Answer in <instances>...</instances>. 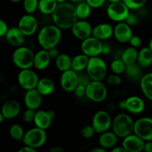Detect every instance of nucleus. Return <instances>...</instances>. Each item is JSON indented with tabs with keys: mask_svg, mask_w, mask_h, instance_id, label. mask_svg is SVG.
Segmentation results:
<instances>
[{
	"mask_svg": "<svg viewBox=\"0 0 152 152\" xmlns=\"http://www.w3.org/2000/svg\"><path fill=\"white\" fill-rule=\"evenodd\" d=\"M52 19L54 25L61 29H70L78 19L76 7L68 2L59 3L52 13Z\"/></svg>",
	"mask_w": 152,
	"mask_h": 152,
	"instance_id": "1",
	"label": "nucleus"
},
{
	"mask_svg": "<svg viewBox=\"0 0 152 152\" xmlns=\"http://www.w3.org/2000/svg\"><path fill=\"white\" fill-rule=\"evenodd\" d=\"M62 39L61 28L56 25H46L43 27L37 35L38 43L42 48L48 50L56 47Z\"/></svg>",
	"mask_w": 152,
	"mask_h": 152,
	"instance_id": "2",
	"label": "nucleus"
},
{
	"mask_svg": "<svg viewBox=\"0 0 152 152\" xmlns=\"http://www.w3.org/2000/svg\"><path fill=\"white\" fill-rule=\"evenodd\" d=\"M134 122L127 114H117L112 121V130L118 137L124 138L134 132Z\"/></svg>",
	"mask_w": 152,
	"mask_h": 152,
	"instance_id": "3",
	"label": "nucleus"
},
{
	"mask_svg": "<svg viewBox=\"0 0 152 152\" xmlns=\"http://www.w3.org/2000/svg\"><path fill=\"white\" fill-rule=\"evenodd\" d=\"M107 65L102 58L98 56L89 57L88 63L86 68V73L91 80L94 81H102L107 75Z\"/></svg>",
	"mask_w": 152,
	"mask_h": 152,
	"instance_id": "4",
	"label": "nucleus"
},
{
	"mask_svg": "<svg viewBox=\"0 0 152 152\" xmlns=\"http://www.w3.org/2000/svg\"><path fill=\"white\" fill-rule=\"evenodd\" d=\"M34 55L30 48L20 46L13 51L12 60L14 65L20 69L31 68L34 65Z\"/></svg>",
	"mask_w": 152,
	"mask_h": 152,
	"instance_id": "5",
	"label": "nucleus"
},
{
	"mask_svg": "<svg viewBox=\"0 0 152 152\" xmlns=\"http://www.w3.org/2000/svg\"><path fill=\"white\" fill-rule=\"evenodd\" d=\"M46 140L47 134L45 130L36 126L25 132L22 142L25 145H28L37 149L45 143Z\"/></svg>",
	"mask_w": 152,
	"mask_h": 152,
	"instance_id": "6",
	"label": "nucleus"
},
{
	"mask_svg": "<svg viewBox=\"0 0 152 152\" xmlns=\"http://www.w3.org/2000/svg\"><path fill=\"white\" fill-rule=\"evenodd\" d=\"M107 95L106 87L101 81L91 80L86 86V96L93 102H102L106 99Z\"/></svg>",
	"mask_w": 152,
	"mask_h": 152,
	"instance_id": "7",
	"label": "nucleus"
},
{
	"mask_svg": "<svg viewBox=\"0 0 152 152\" xmlns=\"http://www.w3.org/2000/svg\"><path fill=\"white\" fill-rule=\"evenodd\" d=\"M130 13V9L123 1L111 2L107 8V15L112 21L123 22Z\"/></svg>",
	"mask_w": 152,
	"mask_h": 152,
	"instance_id": "8",
	"label": "nucleus"
},
{
	"mask_svg": "<svg viewBox=\"0 0 152 152\" xmlns=\"http://www.w3.org/2000/svg\"><path fill=\"white\" fill-rule=\"evenodd\" d=\"M18 83L22 88L28 91L37 88L39 80L37 73L30 68L21 69L17 77Z\"/></svg>",
	"mask_w": 152,
	"mask_h": 152,
	"instance_id": "9",
	"label": "nucleus"
},
{
	"mask_svg": "<svg viewBox=\"0 0 152 152\" xmlns=\"http://www.w3.org/2000/svg\"><path fill=\"white\" fill-rule=\"evenodd\" d=\"M102 46L103 43L100 39L91 36L83 40L81 43V50L83 53L89 57L98 56L102 53Z\"/></svg>",
	"mask_w": 152,
	"mask_h": 152,
	"instance_id": "10",
	"label": "nucleus"
},
{
	"mask_svg": "<svg viewBox=\"0 0 152 152\" xmlns=\"http://www.w3.org/2000/svg\"><path fill=\"white\" fill-rule=\"evenodd\" d=\"M134 133L145 141L152 140V118L142 117L134 122Z\"/></svg>",
	"mask_w": 152,
	"mask_h": 152,
	"instance_id": "11",
	"label": "nucleus"
},
{
	"mask_svg": "<svg viewBox=\"0 0 152 152\" xmlns=\"http://www.w3.org/2000/svg\"><path fill=\"white\" fill-rule=\"evenodd\" d=\"M91 125L96 133L102 134L109 130L112 126V120L108 112L99 111L94 115Z\"/></svg>",
	"mask_w": 152,
	"mask_h": 152,
	"instance_id": "12",
	"label": "nucleus"
},
{
	"mask_svg": "<svg viewBox=\"0 0 152 152\" xmlns=\"http://www.w3.org/2000/svg\"><path fill=\"white\" fill-rule=\"evenodd\" d=\"M18 28L26 37L32 36L37 31L38 22L36 17H34L32 14L27 13L20 18L18 23Z\"/></svg>",
	"mask_w": 152,
	"mask_h": 152,
	"instance_id": "13",
	"label": "nucleus"
},
{
	"mask_svg": "<svg viewBox=\"0 0 152 152\" xmlns=\"http://www.w3.org/2000/svg\"><path fill=\"white\" fill-rule=\"evenodd\" d=\"M77 72L70 69L62 72L60 77V85L62 88L67 92L74 91L79 85Z\"/></svg>",
	"mask_w": 152,
	"mask_h": 152,
	"instance_id": "14",
	"label": "nucleus"
},
{
	"mask_svg": "<svg viewBox=\"0 0 152 152\" xmlns=\"http://www.w3.org/2000/svg\"><path fill=\"white\" fill-rule=\"evenodd\" d=\"M145 140L134 133L123 138L122 146L128 152H140L143 151Z\"/></svg>",
	"mask_w": 152,
	"mask_h": 152,
	"instance_id": "15",
	"label": "nucleus"
},
{
	"mask_svg": "<svg viewBox=\"0 0 152 152\" xmlns=\"http://www.w3.org/2000/svg\"><path fill=\"white\" fill-rule=\"evenodd\" d=\"M114 37L119 42H129L132 37H133L131 26L126 22H118L114 28Z\"/></svg>",
	"mask_w": 152,
	"mask_h": 152,
	"instance_id": "16",
	"label": "nucleus"
},
{
	"mask_svg": "<svg viewBox=\"0 0 152 152\" xmlns=\"http://www.w3.org/2000/svg\"><path fill=\"white\" fill-rule=\"evenodd\" d=\"M72 34L77 39L80 40H84L92 36L91 25L89 22L85 20L77 21L75 24L71 28Z\"/></svg>",
	"mask_w": 152,
	"mask_h": 152,
	"instance_id": "17",
	"label": "nucleus"
},
{
	"mask_svg": "<svg viewBox=\"0 0 152 152\" xmlns=\"http://www.w3.org/2000/svg\"><path fill=\"white\" fill-rule=\"evenodd\" d=\"M24 102L28 108L37 110L42 105V95L37 88L28 90L24 96Z\"/></svg>",
	"mask_w": 152,
	"mask_h": 152,
	"instance_id": "18",
	"label": "nucleus"
},
{
	"mask_svg": "<svg viewBox=\"0 0 152 152\" xmlns=\"http://www.w3.org/2000/svg\"><path fill=\"white\" fill-rule=\"evenodd\" d=\"M125 102V109L133 114H139L144 111L145 102L140 97L132 96L128 97Z\"/></svg>",
	"mask_w": 152,
	"mask_h": 152,
	"instance_id": "19",
	"label": "nucleus"
},
{
	"mask_svg": "<svg viewBox=\"0 0 152 152\" xmlns=\"http://www.w3.org/2000/svg\"><path fill=\"white\" fill-rule=\"evenodd\" d=\"M7 42L14 47H20L25 43V37L18 27H12L9 28L4 36Z\"/></svg>",
	"mask_w": 152,
	"mask_h": 152,
	"instance_id": "20",
	"label": "nucleus"
},
{
	"mask_svg": "<svg viewBox=\"0 0 152 152\" xmlns=\"http://www.w3.org/2000/svg\"><path fill=\"white\" fill-rule=\"evenodd\" d=\"M21 110L19 102L13 99H10L4 102L1 106V113L6 120H11L17 117Z\"/></svg>",
	"mask_w": 152,
	"mask_h": 152,
	"instance_id": "21",
	"label": "nucleus"
},
{
	"mask_svg": "<svg viewBox=\"0 0 152 152\" xmlns=\"http://www.w3.org/2000/svg\"><path fill=\"white\" fill-rule=\"evenodd\" d=\"M114 35V28L108 23H102L93 28L92 36L102 40L108 39Z\"/></svg>",
	"mask_w": 152,
	"mask_h": 152,
	"instance_id": "22",
	"label": "nucleus"
},
{
	"mask_svg": "<svg viewBox=\"0 0 152 152\" xmlns=\"http://www.w3.org/2000/svg\"><path fill=\"white\" fill-rule=\"evenodd\" d=\"M51 58L49 55L48 50L42 49L39 50L34 55V66L37 70H45L50 64Z\"/></svg>",
	"mask_w": 152,
	"mask_h": 152,
	"instance_id": "23",
	"label": "nucleus"
},
{
	"mask_svg": "<svg viewBox=\"0 0 152 152\" xmlns=\"http://www.w3.org/2000/svg\"><path fill=\"white\" fill-rule=\"evenodd\" d=\"M53 120V119L50 117L48 111L40 110V111H36L34 123L37 127L47 130L50 128Z\"/></svg>",
	"mask_w": 152,
	"mask_h": 152,
	"instance_id": "24",
	"label": "nucleus"
},
{
	"mask_svg": "<svg viewBox=\"0 0 152 152\" xmlns=\"http://www.w3.org/2000/svg\"><path fill=\"white\" fill-rule=\"evenodd\" d=\"M118 140V137L114 132H107L100 134L99 137V145L105 149L114 148L116 146Z\"/></svg>",
	"mask_w": 152,
	"mask_h": 152,
	"instance_id": "25",
	"label": "nucleus"
},
{
	"mask_svg": "<svg viewBox=\"0 0 152 152\" xmlns=\"http://www.w3.org/2000/svg\"><path fill=\"white\" fill-rule=\"evenodd\" d=\"M142 68L139 64L135 62V63L129 64V65H126L125 72H126V76L129 80L134 82H140L142 79V76H143Z\"/></svg>",
	"mask_w": 152,
	"mask_h": 152,
	"instance_id": "26",
	"label": "nucleus"
},
{
	"mask_svg": "<svg viewBox=\"0 0 152 152\" xmlns=\"http://www.w3.org/2000/svg\"><path fill=\"white\" fill-rule=\"evenodd\" d=\"M88 60L89 56L84 53L74 56L71 61V69L76 72H81L84 70H86Z\"/></svg>",
	"mask_w": 152,
	"mask_h": 152,
	"instance_id": "27",
	"label": "nucleus"
},
{
	"mask_svg": "<svg viewBox=\"0 0 152 152\" xmlns=\"http://www.w3.org/2000/svg\"><path fill=\"white\" fill-rule=\"evenodd\" d=\"M140 85L141 91L145 97L152 101V72L142 76Z\"/></svg>",
	"mask_w": 152,
	"mask_h": 152,
	"instance_id": "28",
	"label": "nucleus"
},
{
	"mask_svg": "<svg viewBox=\"0 0 152 152\" xmlns=\"http://www.w3.org/2000/svg\"><path fill=\"white\" fill-rule=\"evenodd\" d=\"M137 63L145 68L152 65V51L148 47H144L138 51Z\"/></svg>",
	"mask_w": 152,
	"mask_h": 152,
	"instance_id": "29",
	"label": "nucleus"
},
{
	"mask_svg": "<svg viewBox=\"0 0 152 152\" xmlns=\"http://www.w3.org/2000/svg\"><path fill=\"white\" fill-rule=\"evenodd\" d=\"M36 88L42 96H47L53 93L55 89V85L50 79L42 78L39 80Z\"/></svg>",
	"mask_w": 152,
	"mask_h": 152,
	"instance_id": "30",
	"label": "nucleus"
},
{
	"mask_svg": "<svg viewBox=\"0 0 152 152\" xmlns=\"http://www.w3.org/2000/svg\"><path fill=\"white\" fill-rule=\"evenodd\" d=\"M57 5L58 2L56 0H39L38 10L43 14H52Z\"/></svg>",
	"mask_w": 152,
	"mask_h": 152,
	"instance_id": "31",
	"label": "nucleus"
},
{
	"mask_svg": "<svg viewBox=\"0 0 152 152\" xmlns=\"http://www.w3.org/2000/svg\"><path fill=\"white\" fill-rule=\"evenodd\" d=\"M56 67L59 71L64 72L65 71L71 69V61L72 59L65 53L59 54V56L55 59Z\"/></svg>",
	"mask_w": 152,
	"mask_h": 152,
	"instance_id": "32",
	"label": "nucleus"
},
{
	"mask_svg": "<svg viewBox=\"0 0 152 152\" xmlns=\"http://www.w3.org/2000/svg\"><path fill=\"white\" fill-rule=\"evenodd\" d=\"M138 59V51L136 48L130 47L123 50L122 53L121 59L126 63V65L135 63L137 62Z\"/></svg>",
	"mask_w": 152,
	"mask_h": 152,
	"instance_id": "33",
	"label": "nucleus"
},
{
	"mask_svg": "<svg viewBox=\"0 0 152 152\" xmlns=\"http://www.w3.org/2000/svg\"><path fill=\"white\" fill-rule=\"evenodd\" d=\"M91 8L92 7L88 4L87 1L81 2L77 4L76 7V11H77L78 19L85 20L88 17H89L91 13Z\"/></svg>",
	"mask_w": 152,
	"mask_h": 152,
	"instance_id": "34",
	"label": "nucleus"
},
{
	"mask_svg": "<svg viewBox=\"0 0 152 152\" xmlns=\"http://www.w3.org/2000/svg\"><path fill=\"white\" fill-rule=\"evenodd\" d=\"M9 134L14 140L21 141L23 139L25 132L23 128L20 125L13 124L9 129Z\"/></svg>",
	"mask_w": 152,
	"mask_h": 152,
	"instance_id": "35",
	"label": "nucleus"
},
{
	"mask_svg": "<svg viewBox=\"0 0 152 152\" xmlns=\"http://www.w3.org/2000/svg\"><path fill=\"white\" fill-rule=\"evenodd\" d=\"M111 70L114 74H123L126 71V65L122 59H114L111 63Z\"/></svg>",
	"mask_w": 152,
	"mask_h": 152,
	"instance_id": "36",
	"label": "nucleus"
},
{
	"mask_svg": "<svg viewBox=\"0 0 152 152\" xmlns=\"http://www.w3.org/2000/svg\"><path fill=\"white\" fill-rule=\"evenodd\" d=\"M39 0H23V8L27 13L33 14L38 10Z\"/></svg>",
	"mask_w": 152,
	"mask_h": 152,
	"instance_id": "37",
	"label": "nucleus"
},
{
	"mask_svg": "<svg viewBox=\"0 0 152 152\" xmlns=\"http://www.w3.org/2000/svg\"><path fill=\"white\" fill-rule=\"evenodd\" d=\"M123 1L130 10H137L146 3L147 0H123Z\"/></svg>",
	"mask_w": 152,
	"mask_h": 152,
	"instance_id": "38",
	"label": "nucleus"
},
{
	"mask_svg": "<svg viewBox=\"0 0 152 152\" xmlns=\"http://www.w3.org/2000/svg\"><path fill=\"white\" fill-rule=\"evenodd\" d=\"M36 115V111L35 110L31 109V108H28L25 110V112L23 113V119L24 122L26 123H34V118H35Z\"/></svg>",
	"mask_w": 152,
	"mask_h": 152,
	"instance_id": "39",
	"label": "nucleus"
},
{
	"mask_svg": "<svg viewBox=\"0 0 152 152\" xmlns=\"http://www.w3.org/2000/svg\"><path fill=\"white\" fill-rule=\"evenodd\" d=\"M96 133L94 127L91 126H86L83 127L81 130V135L83 137L86 139H91L93 137L94 134Z\"/></svg>",
	"mask_w": 152,
	"mask_h": 152,
	"instance_id": "40",
	"label": "nucleus"
},
{
	"mask_svg": "<svg viewBox=\"0 0 152 152\" xmlns=\"http://www.w3.org/2000/svg\"><path fill=\"white\" fill-rule=\"evenodd\" d=\"M78 79H79V85H82V86H87L88 83L91 81L90 77L87 73L86 74H78Z\"/></svg>",
	"mask_w": 152,
	"mask_h": 152,
	"instance_id": "41",
	"label": "nucleus"
},
{
	"mask_svg": "<svg viewBox=\"0 0 152 152\" xmlns=\"http://www.w3.org/2000/svg\"><path fill=\"white\" fill-rule=\"evenodd\" d=\"M107 82L109 85H114V86H117V85H120L121 83L122 80L120 78V76L118 74H111L108 77Z\"/></svg>",
	"mask_w": 152,
	"mask_h": 152,
	"instance_id": "42",
	"label": "nucleus"
},
{
	"mask_svg": "<svg viewBox=\"0 0 152 152\" xmlns=\"http://www.w3.org/2000/svg\"><path fill=\"white\" fill-rule=\"evenodd\" d=\"M74 92L77 97H83V96H86V87L84 86H82V85H78L75 90L74 91Z\"/></svg>",
	"mask_w": 152,
	"mask_h": 152,
	"instance_id": "43",
	"label": "nucleus"
},
{
	"mask_svg": "<svg viewBox=\"0 0 152 152\" xmlns=\"http://www.w3.org/2000/svg\"><path fill=\"white\" fill-rule=\"evenodd\" d=\"M125 22H126L128 25H130L131 27L134 26V25H137V23L138 18L134 13H130L129 14V16H127V18L126 19Z\"/></svg>",
	"mask_w": 152,
	"mask_h": 152,
	"instance_id": "44",
	"label": "nucleus"
},
{
	"mask_svg": "<svg viewBox=\"0 0 152 152\" xmlns=\"http://www.w3.org/2000/svg\"><path fill=\"white\" fill-rule=\"evenodd\" d=\"M106 0H86L88 4L92 7V8H99L102 7L105 4Z\"/></svg>",
	"mask_w": 152,
	"mask_h": 152,
	"instance_id": "45",
	"label": "nucleus"
},
{
	"mask_svg": "<svg viewBox=\"0 0 152 152\" xmlns=\"http://www.w3.org/2000/svg\"><path fill=\"white\" fill-rule=\"evenodd\" d=\"M129 43L132 45V47L134 48H138L142 45V39L138 36H134L132 37V39L129 41Z\"/></svg>",
	"mask_w": 152,
	"mask_h": 152,
	"instance_id": "46",
	"label": "nucleus"
},
{
	"mask_svg": "<svg viewBox=\"0 0 152 152\" xmlns=\"http://www.w3.org/2000/svg\"><path fill=\"white\" fill-rule=\"evenodd\" d=\"M8 29L7 23L4 20H0V37H2L5 36Z\"/></svg>",
	"mask_w": 152,
	"mask_h": 152,
	"instance_id": "47",
	"label": "nucleus"
},
{
	"mask_svg": "<svg viewBox=\"0 0 152 152\" xmlns=\"http://www.w3.org/2000/svg\"><path fill=\"white\" fill-rule=\"evenodd\" d=\"M48 53L49 55H50L51 59H56L59 55V50H58V49L56 48V47L51 48L48 49Z\"/></svg>",
	"mask_w": 152,
	"mask_h": 152,
	"instance_id": "48",
	"label": "nucleus"
},
{
	"mask_svg": "<svg viewBox=\"0 0 152 152\" xmlns=\"http://www.w3.org/2000/svg\"><path fill=\"white\" fill-rule=\"evenodd\" d=\"M19 152H37V149L28 145H25L19 150Z\"/></svg>",
	"mask_w": 152,
	"mask_h": 152,
	"instance_id": "49",
	"label": "nucleus"
},
{
	"mask_svg": "<svg viewBox=\"0 0 152 152\" xmlns=\"http://www.w3.org/2000/svg\"><path fill=\"white\" fill-rule=\"evenodd\" d=\"M143 151L145 152H152V140L145 141Z\"/></svg>",
	"mask_w": 152,
	"mask_h": 152,
	"instance_id": "50",
	"label": "nucleus"
},
{
	"mask_svg": "<svg viewBox=\"0 0 152 152\" xmlns=\"http://www.w3.org/2000/svg\"><path fill=\"white\" fill-rule=\"evenodd\" d=\"M111 48L108 43H104L102 46V53L103 54H108L111 52Z\"/></svg>",
	"mask_w": 152,
	"mask_h": 152,
	"instance_id": "51",
	"label": "nucleus"
},
{
	"mask_svg": "<svg viewBox=\"0 0 152 152\" xmlns=\"http://www.w3.org/2000/svg\"><path fill=\"white\" fill-rule=\"evenodd\" d=\"M111 152H127L123 146H114L111 149Z\"/></svg>",
	"mask_w": 152,
	"mask_h": 152,
	"instance_id": "52",
	"label": "nucleus"
},
{
	"mask_svg": "<svg viewBox=\"0 0 152 152\" xmlns=\"http://www.w3.org/2000/svg\"><path fill=\"white\" fill-rule=\"evenodd\" d=\"M50 152H63V148L60 146H53L50 148Z\"/></svg>",
	"mask_w": 152,
	"mask_h": 152,
	"instance_id": "53",
	"label": "nucleus"
},
{
	"mask_svg": "<svg viewBox=\"0 0 152 152\" xmlns=\"http://www.w3.org/2000/svg\"><path fill=\"white\" fill-rule=\"evenodd\" d=\"M106 151V149L103 148L102 147H98V148H94L91 150V152H105Z\"/></svg>",
	"mask_w": 152,
	"mask_h": 152,
	"instance_id": "54",
	"label": "nucleus"
},
{
	"mask_svg": "<svg viewBox=\"0 0 152 152\" xmlns=\"http://www.w3.org/2000/svg\"><path fill=\"white\" fill-rule=\"evenodd\" d=\"M48 111V113H49V114L50 115V117H51L53 119H54V117H55L54 111H52V110H49V111Z\"/></svg>",
	"mask_w": 152,
	"mask_h": 152,
	"instance_id": "55",
	"label": "nucleus"
},
{
	"mask_svg": "<svg viewBox=\"0 0 152 152\" xmlns=\"http://www.w3.org/2000/svg\"><path fill=\"white\" fill-rule=\"evenodd\" d=\"M4 116H3V114H1V113H0V123H2L3 121H4Z\"/></svg>",
	"mask_w": 152,
	"mask_h": 152,
	"instance_id": "56",
	"label": "nucleus"
},
{
	"mask_svg": "<svg viewBox=\"0 0 152 152\" xmlns=\"http://www.w3.org/2000/svg\"><path fill=\"white\" fill-rule=\"evenodd\" d=\"M148 48H149L150 49H151V51H152V39L151 40H150V42H149V44H148Z\"/></svg>",
	"mask_w": 152,
	"mask_h": 152,
	"instance_id": "57",
	"label": "nucleus"
},
{
	"mask_svg": "<svg viewBox=\"0 0 152 152\" xmlns=\"http://www.w3.org/2000/svg\"><path fill=\"white\" fill-rule=\"evenodd\" d=\"M108 1L110 2H117V1H123V0H108Z\"/></svg>",
	"mask_w": 152,
	"mask_h": 152,
	"instance_id": "58",
	"label": "nucleus"
},
{
	"mask_svg": "<svg viewBox=\"0 0 152 152\" xmlns=\"http://www.w3.org/2000/svg\"><path fill=\"white\" fill-rule=\"evenodd\" d=\"M58 3H62V2H65L66 0H56Z\"/></svg>",
	"mask_w": 152,
	"mask_h": 152,
	"instance_id": "59",
	"label": "nucleus"
},
{
	"mask_svg": "<svg viewBox=\"0 0 152 152\" xmlns=\"http://www.w3.org/2000/svg\"><path fill=\"white\" fill-rule=\"evenodd\" d=\"M10 1H13V2H19V1H22V0H10Z\"/></svg>",
	"mask_w": 152,
	"mask_h": 152,
	"instance_id": "60",
	"label": "nucleus"
},
{
	"mask_svg": "<svg viewBox=\"0 0 152 152\" xmlns=\"http://www.w3.org/2000/svg\"><path fill=\"white\" fill-rule=\"evenodd\" d=\"M71 1H80V0H71Z\"/></svg>",
	"mask_w": 152,
	"mask_h": 152,
	"instance_id": "61",
	"label": "nucleus"
}]
</instances>
